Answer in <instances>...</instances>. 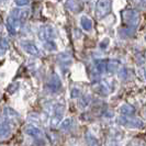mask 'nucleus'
Returning <instances> with one entry per match:
<instances>
[{
	"mask_svg": "<svg viewBox=\"0 0 146 146\" xmlns=\"http://www.w3.org/2000/svg\"><path fill=\"white\" fill-rule=\"evenodd\" d=\"M122 19L123 22L126 25V28H130V29H137V25L139 23V13L136 10H133V9H125L122 12Z\"/></svg>",
	"mask_w": 146,
	"mask_h": 146,
	"instance_id": "1",
	"label": "nucleus"
},
{
	"mask_svg": "<svg viewBox=\"0 0 146 146\" xmlns=\"http://www.w3.org/2000/svg\"><path fill=\"white\" fill-rule=\"evenodd\" d=\"M117 123L127 129H142L144 127V122L135 117H119L117 119Z\"/></svg>",
	"mask_w": 146,
	"mask_h": 146,
	"instance_id": "2",
	"label": "nucleus"
},
{
	"mask_svg": "<svg viewBox=\"0 0 146 146\" xmlns=\"http://www.w3.org/2000/svg\"><path fill=\"white\" fill-rule=\"evenodd\" d=\"M111 1H98L96 3V10L95 15L98 19H102L106 15H108L111 11Z\"/></svg>",
	"mask_w": 146,
	"mask_h": 146,
	"instance_id": "3",
	"label": "nucleus"
},
{
	"mask_svg": "<svg viewBox=\"0 0 146 146\" xmlns=\"http://www.w3.org/2000/svg\"><path fill=\"white\" fill-rule=\"evenodd\" d=\"M37 34H38L40 40H42L44 42L53 41V38L56 36V32H55V30L52 25H42L38 29Z\"/></svg>",
	"mask_w": 146,
	"mask_h": 146,
	"instance_id": "4",
	"label": "nucleus"
},
{
	"mask_svg": "<svg viewBox=\"0 0 146 146\" xmlns=\"http://www.w3.org/2000/svg\"><path fill=\"white\" fill-rule=\"evenodd\" d=\"M46 89L50 90L53 94H56L60 91L62 89V81L59 79V77L56 74H53L51 77L46 81Z\"/></svg>",
	"mask_w": 146,
	"mask_h": 146,
	"instance_id": "5",
	"label": "nucleus"
},
{
	"mask_svg": "<svg viewBox=\"0 0 146 146\" xmlns=\"http://www.w3.org/2000/svg\"><path fill=\"white\" fill-rule=\"evenodd\" d=\"M65 112V104L59 103L55 107L54 109V113L51 120L52 126H57L59 123H62V119H63V114Z\"/></svg>",
	"mask_w": 146,
	"mask_h": 146,
	"instance_id": "6",
	"label": "nucleus"
},
{
	"mask_svg": "<svg viewBox=\"0 0 146 146\" xmlns=\"http://www.w3.org/2000/svg\"><path fill=\"white\" fill-rule=\"evenodd\" d=\"M22 23L23 22L20 20H17L12 17H8L7 19V29L8 32L11 34V35H17V33L20 31V29L22 28Z\"/></svg>",
	"mask_w": 146,
	"mask_h": 146,
	"instance_id": "7",
	"label": "nucleus"
},
{
	"mask_svg": "<svg viewBox=\"0 0 146 146\" xmlns=\"http://www.w3.org/2000/svg\"><path fill=\"white\" fill-rule=\"evenodd\" d=\"M21 47H22V50L25 52L27 54H29L31 56H40V55H41V52L38 50V47H37L35 44L32 43V42L22 41Z\"/></svg>",
	"mask_w": 146,
	"mask_h": 146,
	"instance_id": "8",
	"label": "nucleus"
},
{
	"mask_svg": "<svg viewBox=\"0 0 146 146\" xmlns=\"http://www.w3.org/2000/svg\"><path fill=\"white\" fill-rule=\"evenodd\" d=\"M23 131H24V133H25L27 135L32 136V137H35V139H41V137L43 136L42 131L33 124H27L25 126H24Z\"/></svg>",
	"mask_w": 146,
	"mask_h": 146,
	"instance_id": "9",
	"label": "nucleus"
},
{
	"mask_svg": "<svg viewBox=\"0 0 146 146\" xmlns=\"http://www.w3.org/2000/svg\"><path fill=\"white\" fill-rule=\"evenodd\" d=\"M29 15V11L28 10H23V9H20V8H15L13 10H11L10 12V17L15 18L17 20H20V21H24Z\"/></svg>",
	"mask_w": 146,
	"mask_h": 146,
	"instance_id": "10",
	"label": "nucleus"
},
{
	"mask_svg": "<svg viewBox=\"0 0 146 146\" xmlns=\"http://www.w3.org/2000/svg\"><path fill=\"white\" fill-rule=\"evenodd\" d=\"M117 112L122 117H133V114L135 112V108L131 104H129V103H124L117 109Z\"/></svg>",
	"mask_w": 146,
	"mask_h": 146,
	"instance_id": "11",
	"label": "nucleus"
},
{
	"mask_svg": "<svg viewBox=\"0 0 146 146\" xmlns=\"http://www.w3.org/2000/svg\"><path fill=\"white\" fill-rule=\"evenodd\" d=\"M65 6L69 11H72L74 13H78L82 10L84 3L79 2V1H67L65 3Z\"/></svg>",
	"mask_w": 146,
	"mask_h": 146,
	"instance_id": "12",
	"label": "nucleus"
},
{
	"mask_svg": "<svg viewBox=\"0 0 146 146\" xmlns=\"http://www.w3.org/2000/svg\"><path fill=\"white\" fill-rule=\"evenodd\" d=\"M107 66H108V60L106 59H97L95 62V70L97 74H103L107 72Z\"/></svg>",
	"mask_w": 146,
	"mask_h": 146,
	"instance_id": "13",
	"label": "nucleus"
},
{
	"mask_svg": "<svg viewBox=\"0 0 146 146\" xmlns=\"http://www.w3.org/2000/svg\"><path fill=\"white\" fill-rule=\"evenodd\" d=\"M11 134V127L10 125L3 122V123H0V139H8Z\"/></svg>",
	"mask_w": 146,
	"mask_h": 146,
	"instance_id": "14",
	"label": "nucleus"
},
{
	"mask_svg": "<svg viewBox=\"0 0 146 146\" xmlns=\"http://www.w3.org/2000/svg\"><path fill=\"white\" fill-rule=\"evenodd\" d=\"M120 66H121V62L120 60H117V59H110L109 62H108V66H107V72H109L111 74L115 73V72L119 70Z\"/></svg>",
	"mask_w": 146,
	"mask_h": 146,
	"instance_id": "15",
	"label": "nucleus"
},
{
	"mask_svg": "<svg viewBox=\"0 0 146 146\" xmlns=\"http://www.w3.org/2000/svg\"><path fill=\"white\" fill-rule=\"evenodd\" d=\"M80 25L84 31L89 32L92 30V21H91V19H89L86 15H82L80 18Z\"/></svg>",
	"mask_w": 146,
	"mask_h": 146,
	"instance_id": "16",
	"label": "nucleus"
},
{
	"mask_svg": "<svg viewBox=\"0 0 146 146\" xmlns=\"http://www.w3.org/2000/svg\"><path fill=\"white\" fill-rule=\"evenodd\" d=\"M3 114H5V117L9 119V120H15V119H19V113L15 111V110L11 109V108H5L3 109Z\"/></svg>",
	"mask_w": 146,
	"mask_h": 146,
	"instance_id": "17",
	"label": "nucleus"
},
{
	"mask_svg": "<svg viewBox=\"0 0 146 146\" xmlns=\"http://www.w3.org/2000/svg\"><path fill=\"white\" fill-rule=\"evenodd\" d=\"M135 31L136 30L134 29H130V28H122V29L119 30V34H120V36L121 37H131L134 35V33H135Z\"/></svg>",
	"mask_w": 146,
	"mask_h": 146,
	"instance_id": "18",
	"label": "nucleus"
},
{
	"mask_svg": "<svg viewBox=\"0 0 146 146\" xmlns=\"http://www.w3.org/2000/svg\"><path fill=\"white\" fill-rule=\"evenodd\" d=\"M95 90L99 95H107V94L109 92L108 86H107V84H104V82H100L98 86H96Z\"/></svg>",
	"mask_w": 146,
	"mask_h": 146,
	"instance_id": "19",
	"label": "nucleus"
},
{
	"mask_svg": "<svg viewBox=\"0 0 146 146\" xmlns=\"http://www.w3.org/2000/svg\"><path fill=\"white\" fill-rule=\"evenodd\" d=\"M72 125H73V119L67 117V119L62 121V123H60V129H62V130H68V129H70Z\"/></svg>",
	"mask_w": 146,
	"mask_h": 146,
	"instance_id": "20",
	"label": "nucleus"
},
{
	"mask_svg": "<svg viewBox=\"0 0 146 146\" xmlns=\"http://www.w3.org/2000/svg\"><path fill=\"white\" fill-rule=\"evenodd\" d=\"M87 143L89 146H99L98 141H97L95 136H92L91 134H87Z\"/></svg>",
	"mask_w": 146,
	"mask_h": 146,
	"instance_id": "21",
	"label": "nucleus"
},
{
	"mask_svg": "<svg viewBox=\"0 0 146 146\" xmlns=\"http://www.w3.org/2000/svg\"><path fill=\"white\" fill-rule=\"evenodd\" d=\"M8 47H9V43H8V40L6 37H0V50L2 52L7 51Z\"/></svg>",
	"mask_w": 146,
	"mask_h": 146,
	"instance_id": "22",
	"label": "nucleus"
},
{
	"mask_svg": "<svg viewBox=\"0 0 146 146\" xmlns=\"http://www.w3.org/2000/svg\"><path fill=\"white\" fill-rule=\"evenodd\" d=\"M44 47L48 51H55L56 50V44L54 43V41H47L44 43Z\"/></svg>",
	"mask_w": 146,
	"mask_h": 146,
	"instance_id": "23",
	"label": "nucleus"
},
{
	"mask_svg": "<svg viewBox=\"0 0 146 146\" xmlns=\"http://www.w3.org/2000/svg\"><path fill=\"white\" fill-rule=\"evenodd\" d=\"M89 98L88 97H84V98H81L80 102H79V104H80L81 108H85V107H87L88 104H89Z\"/></svg>",
	"mask_w": 146,
	"mask_h": 146,
	"instance_id": "24",
	"label": "nucleus"
},
{
	"mask_svg": "<svg viewBox=\"0 0 146 146\" xmlns=\"http://www.w3.org/2000/svg\"><path fill=\"white\" fill-rule=\"evenodd\" d=\"M80 95L81 92L78 88H74L73 90H72V92H70V97L72 98H77V97H79Z\"/></svg>",
	"mask_w": 146,
	"mask_h": 146,
	"instance_id": "25",
	"label": "nucleus"
},
{
	"mask_svg": "<svg viewBox=\"0 0 146 146\" xmlns=\"http://www.w3.org/2000/svg\"><path fill=\"white\" fill-rule=\"evenodd\" d=\"M109 43H110L109 38H104V40H102V41L100 42V45H99V46H100V48H107Z\"/></svg>",
	"mask_w": 146,
	"mask_h": 146,
	"instance_id": "26",
	"label": "nucleus"
},
{
	"mask_svg": "<svg viewBox=\"0 0 146 146\" xmlns=\"http://www.w3.org/2000/svg\"><path fill=\"white\" fill-rule=\"evenodd\" d=\"M30 2L29 1H23V0H18V1H15V5L18 6V7H20V8H22V7H24V6H28Z\"/></svg>",
	"mask_w": 146,
	"mask_h": 146,
	"instance_id": "27",
	"label": "nucleus"
},
{
	"mask_svg": "<svg viewBox=\"0 0 146 146\" xmlns=\"http://www.w3.org/2000/svg\"><path fill=\"white\" fill-rule=\"evenodd\" d=\"M144 77H145V79H146V70L144 72Z\"/></svg>",
	"mask_w": 146,
	"mask_h": 146,
	"instance_id": "28",
	"label": "nucleus"
},
{
	"mask_svg": "<svg viewBox=\"0 0 146 146\" xmlns=\"http://www.w3.org/2000/svg\"><path fill=\"white\" fill-rule=\"evenodd\" d=\"M145 41H146V35H145Z\"/></svg>",
	"mask_w": 146,
	"mask_h": 146,
	"instance_id": "29",
	"label": "nucleus"
}]
</instances>
